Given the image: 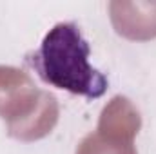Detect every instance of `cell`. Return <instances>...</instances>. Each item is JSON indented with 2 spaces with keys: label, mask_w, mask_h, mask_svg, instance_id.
Wrapping results in <instances>:
<instances>
[{
  "label": "cell",
  "mask_w": 156,
  "mask_h": 154,
  "mask_svg": "<svg viewBox=\"0 0 156 154\" xmlns=\"http://www.w3.org/2000/svg\"><path fill=\"white\" fill-rule=\"evenodd\" d=\"M91 47L75 22H60L44 37L38 51L27 54L38 76L58 89L85 98H100L107 91V78L89 64Z\"/></svg>",
  "instance_id": "obj_1"
},
{
  "label": "cell",
  "mask_w": 156,
  "mask_h": 154,
  "mask_svg": "<svg viewBox=\"0 0 156 154\" xmlns=\"http://www.w3.org/2000/svg\"><path fill=\"white\" fill-rule=\"evenodd\" d=\"M58 100L38 89L26 71L0 65V118L7 134L22 142L45 138L58 123Z\"/></svg>",
  "instance_id": "obj_2"
},
{
  "label": "cell",
  "mask_w": 156,
  "mask_h": 154,
  "mask_svg": "<svg viewBox=\"0 0 156 154\" xmlns=\"http://www.w3.org/2000/svg\"><path fill=\"white\" fill-rule=\"evenodd\" d=\"M109 13L120 37L138 42L156 38V2H111Z\"/></svg>",
  "instance_id": "obj_3"
},
{
  "label": "cell",
  "mask_w": 156,
  "mask_h": 154,
  "mask_svg": "<svg viewBox=\"0 0 156 154\" xmlns=\"http://www.w3.org/2000/svg\"><path fill=\"white\" fill-rule=\"evenodd\" d=\"M140 127H142V118L138 109L133 105V102L125 96H115L102 109L96 131L118 138L134 140Z\"/></svg>",
  "instance_id": "obj_4"
},
{
  "label": "cell",
  "mask_w": 156,
  "mask_h": 154,
  "mask_svg": "<svg viewBox=\"0 0 156 154\" xmlns=\"http://www.w3.org/2000/svg\"><path fill=\"white\" fill-rule=\"evenodd\" d=\"M76 154H138L134 140L111 136L100 131L87 134L76 147Z\"/></svg>",
  "instance_id": "obj_5"
}]
</instances>
